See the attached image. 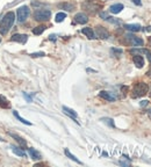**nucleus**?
<instances>
[{
	"label": "nucleus",
	"mask_w": 151,
	"mask_h": 167,
	"mask_svg": "<svg viewBox=\"0 0 151 167\" xmlns=\"http://www.w3.org/2000/svg\"><path fill=\"white\" fill-rule=\"evenodd\" d=\"M124 28L129 32H139L141 30V26L137 23H130V24H126Z\"/></svg>",
	"instance_id": "17"
},
{
	"label": "nucleus",
	"mask_w": 151,
	"mask_h": 167,
	"mask_svg": "<svg viewBox=\"0 0 151 167\" xmlns=\"http://www.w3.org/2000/svg\"><path fill=\"white\" fill-rule=\"evenodd\" d=\"M148 52H149V50L148 49H132L130 50V54L132 55H148Z\"/></svg>",
	"instance_id": "20"
},
{
	"label": "nucleus",
	"mask_w": 151,
	"mask_h": 167,
	"mask_svg": "<svg viewBox=\"0 0 151 167\" xmlns=\"http://www.w3.org/2000/svg\"><path fill=\"white\" fill-rule=\"evenodd\" d=\"M95 33H96L98 37H100V38H102V39H105V38H108V37H109V33H108V30H107L105 27H102V26H98V27L95 28Z\"/></svg>",
	"instance_id": "6"
},
{
	"label": "nucleus",
	"mask_w": 151,
	"mask_h": 167,
	"mask_svg": "<svg viewBox=\"0 0 151 167\" xmlns=\"http://www.w3.org/2000/svg\"><path fill=\"white\" fill-rule=\"evenodd\" d=\"M101 121L105 122V123H107V124L111 125V127H114V122L112 118H101Z\"/></svg>",
	"instance_id": "26"
},
{
	"label": "nucleus",
	"mask_w": 151,
	"mask_h": 167,
	"mask_svg": "<svg viewBox=\"0 0 151 167\" xmlns=\"http://www.w3.org/2000/svg\"><path fill=\"white\" fill-rule=\"evenodd\" d=\"M122 9H123V5L122 4H114V5H112L109 7L111 13H113V14H119Z\"/></svg>",
	"instance_id": "14"
},
{
	"label": "nucleus",
	"mask_w": 151,
	"mask_h": 167,
	"mask_svg": "<svg viewBox=\"0 0 151 167\" xmlns=\"http://www.w3.org/2000/svg\"><path fill=\"white\" fill-rule=\"evenodd\" d=\"M150 115H151V110H150Z\"/></svg>",
	"instance_id": "37"
},
{
	"label": "nucleus",
	"mask_w": 151,
	"mask_h": 167,
	"mask_svg": "<svg viewBox=\"0 0 151 167\" xmlns=\"http://www.w3.org/2000/svg\"><path fill=\"white\" fill-rule=\"evenodd\" d=\"M58 7H59V8H62V9H65V11H68V12H71V11H73V9H75V5H73V4H69V2L59 4V5H58Z\"/></svg>",
	"instance_id": "16"
},
{
	"label": "nucleus",
	"mask_w": 151,
	"mask_h": 167,
	"mask_svg": "<svg viewBox=\"0 0 151 167\" xmlns=\"http://www.w3.org/2000/svg\"><path fill=\"white\" fill-rule=\"evenodd\" d=\"M149 41H150V44H151V38H150V39H149Z\"/></svg>",
	"instance_id": "35"
},
{
	"label": "nucleus",
	"mask_w": 151,
	"mask_h": 167,
	"mask_svg": "<svg viewBox=\"0 0 151 167\" xmlns=\"http://www.w3.org/2000/svg\"><path fill=\"white\" fill-rule=\"evenodd\" d=\"M148 85L145 82H137L135 86H134V90H132V96L134 97H141L143 95H145L148 93Z\"/></svg>",
	"instance_id": "2"
},
{
	"label": "nucleus",
	"mask_w": 151,
	"mask_h": 167,
	"mask_svg": "<svg viewBox=\"0 0 151 167\" xmlns=\"http://www.w3.org/2000/svg\"><path fill=\"white\" fill-rule=\"evenodd\" d=\"M85 11H87V12H90V13H95L96 11H98V8H99V6L98 5H95V4H92V2H85V4H83V6H81Z\"/></svg>",
	"instance_id": "8"
},
{
	"label": "nucleus",
	"mask_w": 151,
	"mask_h": 167,
	"mask_svg": "<svg viewBox=\"0 0 151 167\" xmlns=\"http://www.w3.org/2000/svg\"><path fill=\"white\" fill-rule=\"evenodd\" d=\"M132 60H134L136 67L142 69V67L144 66V59H143V57H142L141 55H135L134 56V58H132Z\"/></svg>",
	"instance_id": "12"
},
{
	"label": "nucleus",
	"mask_w": 151,
	"mask_h": 167,
	"mask_svg": "<svg viewBox=\"0 0 151 167\" xmlns=\"http://www.w3.org/2000/svg\"><path fill=\"white\" fill-rule=\"evenodd\" d=\"M12 150H13V152H14V154H17V156H19V157H26L27 154H26V152L22 150V148H15V146H13L12 148Z\"/></svg>",
	"instance_id": "21"
},
{
	"label": "nucleus",
	"mask_w": 151,
	"mask_h": 167,
	"mask_svg": "<svg viewBox=\"0 0 151 167\" xmlns=\"http://www.w3.org/2000/svg\"><path fill=\"white\" fill-rule=\"evenodd\" d=\"M28 152H29V156L32 157V159H33V160H41V159H42L41 153H40L38 151H36L35 148H30L29 150H28Z\"/></svg>",
	"instance_id": "13"
},
{
	"label": "nucleus",
	"mask_w": 151,
	"mask_h": 167,
	"mask_svg": "<svg viewBox=\"0 0 151 167\" xmlns=\"http://www.w3.org/2000/svg\"><path fill=\"white\" fill-rule=\"evenodd\" d=\"M23 96H24V97L27 99V101H28V102H30V101H32V99H30V97H29V96H28V95H27L26 93H23Z\"/></svg>",
	"instance_id": "30"
},
{
	"label": "nucleus",
	"mask_w": 151,
	"mask_h": 167,
	"mask_svg": "<svg viewBox=\"0 0 151 167\" xmlns=\"http://www.w3.org/2000/svg\"><path fill=\"white\" fill-rule=\"evenodd\" d=\"M44 30H45V26H38V27L33 29V34L34 35H41Z\"/></svg>",
	"instance_id": "23"
},
{
	"label": "nucleus",
	"mask_w": 151,
	"mask_h": 167,
	"mask_svg": "<svg viewBox=\"0 0 151 167\" xmlns=\"http://www.w3.org/2000/svg\"><path fill=\"white\" fill-rule=\"evenodd\" d=\"M13 115H14V116H15V117H17V118L19 120L20 122H22V123H24V124H27V125H32V123H30L29 121H27V120H24V118H22V117H21V116H20V115H19V113H18V111H17V110H14V111H13Z\"/></svg>",
	"instance_id": "22"
},
{
	"label": "nucleus",
	"mask_w": 151,
	"mask_h": 167,
	"mask_svg": "<svg viewBox=\"0 0 151 167\" xmlns=\"http://www.w3.org/2000/svg\"><path fill=\"white\" fill-rule=\"evenodd\" d=\"M126 38L129 41V43L134 45V47H142L143 44H144V42H143V39L142 38H139V37L137 36H134L132 34H127L126 35Z\"/></svg>",
	"instance_id": "5"
},
{
	"label": "nucleus",
	"mask_w": 151,
	"mask_h": 167,
	"mask_svg": "<svg viewBox=\"0 0 151 167\" xmlns=\"http://www.w3.org/2000/svg\"><path fill=\"white\" fill-rule=\"evenodd\" d=\"M132 1H134V4H136V5H138V6H141V5H142L141 0H132Z\"/></svg>",
	"instance_id": "31"
},
{
	"label": "nucleus",
	"mask_w": 151,
	"mask_h": 167,
	"mask_svg": "<svg viewBox=\"0 0 151 167\" xmlns=\"http://www.w3.org/2000/svg\"><path fill=\"white\" fill-rule=\"evenodd\" d=\"M81 33H83V34H84L86 37H88L90 39H93V38H95L94 32L92 30V28H88V27H86V28H83V29H81Z\"/></svg>",
	"instance_id": "15"
},
{
	"label": "nucleus",
	"mask_w": 151,
	"mask_h": 167,
	"mask_svg": "<svg viewBox=\"0 0 151 167\" xmlns=\"http://www.w3.org/2000/svg\"><path fill=\"white\" fill-rule=\"evenodd\" d=\"M75 21L77 22V23L85 24V23H87L88 18H87V15H86V14H84V13H78V14H76Z\"/></svg>",
	"instance_id": "11"
},
{
	"label": "nucleus",
	"mask_w": 151,
	"mask_h": 167,
	"mask_svg": "<svg viewBox=\"0 0 151 167\" xmlns=\"http://www.w3.org/2000/svg\"><path fill=\"white\" fill-rule=\"evenodd\" d=\"M63 111H64L66 115H69L71 118H75V120H76V118L78 117V114H77V113H76L73 109H70V108H68V107H65V106L63 107Z\"/></svg>",
	"instance_id": "18"
},
{
	"label": "nucleus",
	"mask_w": 151,
	"mask_h": 167,
	"mask_svg": "<svg viewBox=\"0 0 151 167\" xmlns=\"http://www.w3.org/2000/svg\"><path fill=\"white\" fill-rule=\"evenodd\" d=\"M147 74H149V75H151V67H150V70L148 71V73H147Z\"/></svg>",
	"instance_id": "34"
},
{
	"label": "nucleus",
	"mask_w": 151,
	"mask_h": 167,
	"mask_svg": "<svg viewBox=\"0 0 151 167\" xmlns=\"http://www.w3.org/2000/svg\"><path fill=\"white\" fill-rule=\"evenodd\" d=\"M51 16V12L49 9H37L34 12V18L36 21H48Z\"/></svg>",
	"instance_id": "3"
},
{
	"label": "nucleus",
	"mask_w": 151,
	"mask_h": 167,
	"mask_svg": "<svg viewBox=\"0 0 151 167\" xmlns=\"http://www.w3.org/2000/svg\"><path fill=\"white\" fill-rule=\"evenodd\" d=\"M66 18V14L65 13H63V12H59V13H57L56 14V22H62V21H64V19Z\"/></svg>",
	"instance_id": "25"
},
{
	"label": "nucleus",
	"mask_w": 151,
	"mask_h": 167,
	"mask_svg": "<svg viewBox=\"0 0 151 167\" xmlns=\"http://www.w3.org/2000/svg\"><path fill=\"white\" fill-rule=\"evenodd\" d=\"M29 14H30V9H29L28 6H22V7H20L19 9H18V13H17V15H18V21H19L20 23H23V22L28 19Z\"/></svg>",
	"instance_id": "4"
},
{
	"label": "nucleus",
	"mask_w": 151,
	"mask_h": 167,
	"mask_svg": "<svg viewBox=\"0 0 151 167\" xmlns=\"http://www.w3.org/2000/svg\"><path fill=\"white\" fill-rule=\"evenodd\" d=\"M64 152H65L66 157H69V158H70L71 160L76 161V163H77V164H79V165H81V164H83V163H81V161H80V160H79V159H78L77 157H75V156H73V154H72V153H71V152H70L69 150H68V148H65V150H64Z\"/></svg>",
	"instance_id": "19"
},
{
	"label": "nucleus",
	"mask_w": 151,
	"mask_h": 167,
	"mask_svg": "<svg viewBox=\"0 0 151 167\" xmlns=\"http://www.w3.org/2000/svg\"><path fill=\"white\" fill-rule=\"evenodd\" d=\"M99 96L102 97V99H105V100H107V101H115L116 100V96L114 95L113 93L107 92V91H101V92L99 93Z\"/></svg>",
	"instance_id": "10"
},
{
	"label": "nucleus",
	"mask_w": 151,
	"mask_h": 167,
	"mask_svg": "<svg viewBox=\"0 0 151 167\" xmlns=\"http://www.w3.org/2000/svg\"><path fill=\"white\" fill-rule=\"evenodd\" d=\"M148 103H149V101H148V100H144V101H142V102H141V106L143 107V106H147Z\"/></svg>",
	"instance_id": "29"
},
{
	"label": "nucleus",
	"mask_w": 151,
	"mask_h": 167,
	"mask_svg": "<svg viewBox=\"0 0 151 167\" xmlns=\"http://www.w3.org/2000/svg\"><path fill=\"white\" fill-rule=\"evenodd\" d=\"M27 39H28V36H27L26 34H14V35L12 36V38H11V41H13V42H19L21 44L26 43Z\"/></svg>",
	"instance_id": "7"
},
{
	"label": "nucleus",
	"mask_w": 151,
	"mask_h": 167,
	"mask_svg": "<svg viewBox=\"0 0 151 167\" xmlns=\"http://www.w3.org/2000/svg\"><path fill=\"white\" fill-rule=\"evenodd\" d=\"M14 21H15V14L13 12H8L7 14H5V16L1 19L0 22V34L6 35L12 29Z\"/></svg>",
	"instance_id": "1"
},
{
	"label": "nucleus",
	"mask_w": 151,
	"mask_h": 167,
	"mask_svg": "<svg viewBox=\"0 0 151 167\" xmlns=\"http://www.w3.org/2000/svg\"><path fill=\"white\" fill-rule=\"evenodd\" d=\"M0 106H1L2 108H9V103H8V101H7L2 95H0Z\"/></svg>",
	"instance_id": "24"
},
{
	"label": "nucleus",
	"mask_w": 151,
	"mask_h": 167,
	"mask_svg": "<svg viewBox=\"0 0 151 167\" xmlns=\"http://www.w3.org/2000/svg\"><path fill=\"white\" fill-rule=\"evenodd\" d=\"M49 39H50V41H56V35H50V36H49Z\"/></svg>",
	"instance_id": "32"
},
{
	"label": "nucleus",
	"mask_w": 151,
	"mask_h": 167,
	"mask_svg": "<svg viewBox=\"0 0 151 167\" xmlns=\"http://www.w3.org/2000/svg\"><path fill=\"white\" fill-rule=\"evenodd\" d=\"M0 42H1V38H0Z\"/></svg>",
	"instance_id": "36"
},
{
	"label": "nucleus",
	"mask_w": 151,
	"mask_h": 167,
	"mask_svg": "<svg viewBox=\"0 0 151 167\" xmlns=\"http://www.w3.org/2000/svg\"><path fill=\"white\" fill-rule=\"evenodd\" d=\"M100 16L104 19V20H106V19L108 18V15H107L106 13H104V12H101V13H100Z\"/></svg>",
	"instance_id": "28"
},
{
	"label": "nucleus",
	"mask_w": 151,
	"mask_h": 167,
	"mask_svg": "<svg viewBox=\"0 0 151 167\" xmlns=\"http://www.w3.org/2000/svg\"><path fill=\"white\" fill-rule=\"evenodd\" d=\"M8 135H9L11 137H13V138H14V139H15V140H17V142L19 143V144L21 145V146H22V148H26V146H27V142H26V140H24V139H23V138H22L21 136H19L18 133L8 131Z\"/></svg>",
	"instance_id": "9"
},
{
	"label": "nucleus",
	"mask_w": 151,
	"mask_h": 167,
	"mask_svg": "<svg viewBox=\"0 0 151 167\" xmlns=\"http://www.w3.org/2000/svg\"><path fill=\"white\" fill-rule=\"evenodd\" d=\"M32 57H42L44 56V52H35V54H32Z\"/></svg>",
	"instance_id": "27"
},
{
	"label": "nucleus",
	"mask_w": 151,
	"mask_h": 167,
	"mask_svg": "<svg viewBox=\"0 0 151 167\" xmlns=\"http://www.w3.org/2000/svg\"><path fill=\"white\" fill-rule=\"evenodd\" d=\"M148 59H149V62L151 63V52H150V51L148 52Z\"/></svg>",
	"instance_id": "33"
}]
</instances>
